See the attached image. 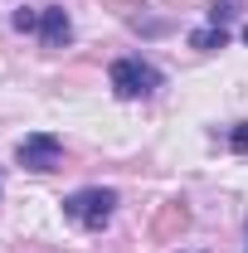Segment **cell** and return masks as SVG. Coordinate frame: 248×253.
<instances>
[{
    "mask_svg": "<svg viewBox=\"0 0 248 253\" xmlns=\"http://www.w3.org/2000/svg\"><path fill=\"white\" fill-rule=\"evenodd\" d=\"M229 146H234L239 156L248 151V122H234V131H229Z\"/></svg>",
    "mask_w": 248,
    "mask_h": 253,
    "instance_id": "obj_10",
    "label": "cell"
},
{
    "mask_svg": "<svg viewBox=\"0 0 248 253\" xmlns=\"http://www.w3.org/2000/svg\"><path fill=\"white\" fill-rule=\"evenodd\" d=\"M10 25H15L20 34H39V10H25V5H20V10L10 15Z\"/></svg>",
    "mask_w": 248,
    "mask_h": 253,
    "instance_id": "obj_7",
    "label": "cell"
},
{
    "mask_svg": "<svg viewBox=\"0 0 248 253\" xmlns=\"http://www.w3.org/2000/svg\"><path fill=\"white\" fill-rule=\"evenodd\" d=\"M39 39H44V49H63V44L73 39V20L63 15L59 5H49V10L39 15Z\"/></svg>",
    "mask_w": 248,
    "mask_h": 253,
    "instance_id": "obj_5",
    "label": "cell"
},
{
    "mask_svg": "<svg viewBox=\"0 0 248 253\" xmlns=\"http://www.w3.org/2000/svg\"><path fill=\"white\" fill-rule=\"evenodd\" d=\"M234 15H239V5H229V0H214V5H209V25H219V30H224Z\"/></svg>",
    "mask_w": 248,
    "mask_h": 253,
    "instance_id": "obj_9",
    "label": "cell"
},
{
    "mask_svg": "<svg viewBox=\"0 0 248 253\" xmlns=\"http://www.w3.org/2000/svg\"><path fill=\"white\" fill-rule=\"evenodd\" d=\"M15 156H20L25 170H54V166L63 161V141L54 136V131H30V136L20 141Z\"/></svg>",
    "mask_w": 248,
    "mask_h": 253,
    "instance_id": "obj_3",
    "label": "cell"
},
{
    "mask_svg": "<svg viewBox=\"0 0 248 253\" xmlns=\"http://www.w3.org/2000/svg\"><path fill=\"white\" fill-rule=\"evenodd\" d=\"M244 44H248V25H244Z\"/></svg>",
    "mask_w": 248,
    "mask_h": 253,
    "instance_id": "obj_11",
    "label": "cell"
},
{
    "mask_svg": "<svg viewBox=\"0 0 248 253\" xmlns=\"http://www.w3.org/2000/svg\"><path fill=\"white\" fill-rule=\"evenodd\" d=\"M190 229V205L185 200H165L161 210H156V219H151V239L156 244H170V239H180Z\"/></svg>",
    "mask_w": 248,
    "mask_h": 253,
    "instance_id": "obj_4",
    "label": "cell"
},
{
    "mask_svg": "<svg viewBox=\"0 0 248 253\" xmlns=\"http://www.w3.org/2000/svg\"><path fill=\"white\" fill-rule=\"evenodd\" d=\"M107 83H112V93L122 97V102H131V97H151L156 88H161V68L146 59H117L112 68H107Z\"/></svg>",
    "mask_w": 248,
    "mask_h": 253,
    "instance_id": "obj_2",
    "label": "cell"
},
{
    "mask_svg": "<svg viewBox=\"0 0 248 253\" xmlns=\"http://www.w3.org/2000/svg\"><path fill=\"white\" fill-rule=\"evenodd\" d=\"M229 44V34L219 30V25H205V30L190 34V49H205V54H214V49H224Z\"/></svg>",
    "mask_w": 248,
    "mask_h": 253,
    "instance_id": "obj_6",
    "label": "cell"
},
{
    "mask_svg": "<svg viewBox=\"0 0 248 253\" xmlns=\"http://www.w3.org/2000/svg\"><path fill=\"white\" fill-rule=\"evenodd\" d=\"M112 210H117V190L107 185H88V190H73L68 200H63V219L83 224V229H107V219H112Z\"/></svg>",
    "mask_w": 248,
    "mask_h": 253,
    "instance_id": "obj_1",
    "label": "cell"
},
{
    "mask_svg": "<svg viewBox=\"0 0 248 253\" xmlns=\"http://www.w3.org/2000/svg\"><path fill=\"white\" fill-rule=\"evenodd\" d=\"M102 10H112L122 20H136V10H146V0H102Z\"/></svg>",
    "mask_w": 248,
    "mask_h": 253,
    "instance_id": "obj_8",
    "label": "cell"
}]
</instances>
